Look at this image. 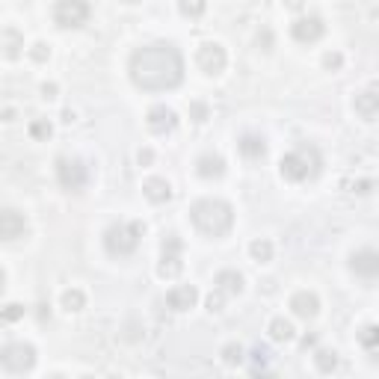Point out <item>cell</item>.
I'll list each match as a JSON object with an SVG mask.
<instances>
[{"instance_id":"3","label":"cell","mask_w":379,"mask_h":379,"mask_svg":"<svg viewBox=\"0 0 379 379\" xmlns=\"http://www.w3.org/2000/svg\"><path fill=\"white\" fill-rule=\"evenodd\" d=\"M281 175L288 178V181H314V178L320 175V169H323V157H320L317 146H308V142H302V146H296L293 151H288L281 157Z\"/></svg>"},{"instance_id":"28","label":"cell","mask_w":379,"mask_h":379,"mask_svg":"<svg viewBox=\"0 0 379 379\" xmlns=\"http://www.w3.org/2000/svg\"><path fill=\"white\" fill-rule=\"evenodd\" d=\"M222 362L225 364H240L243 362V347L240 343H229V347H222Z\"/></svg>"},{"instance_id":"20","label":"cell","mask_w":379,"mask_h":379,"mask_svg":"<svg viewBox=\"0 0 379 379\" xmlns=\"http://www.w3.org/2000/svg\"><path fill=\"white\" fill-rule=\"evenodd\" d=\"M217 288L222 293H240L243 291V276L237 270H219L217 272Z\"/></svg>"},{"instance_id":"8","label":"cell","mask_w":379,"mask_h":379,"mask_svg":"<svg viewBox=\"0 0 379 379\" xmlns=\"http://www.w3.org/2000/svg\"><path fill=\"white\" fill-rule=\"evenodd\" d=\"M196 63H199V68L205 71V75L217 77V75H222V71H225V65H229V54H225L222 45L205 42L199 47V54H196Z\"/></svg>"},{"instance_id":"39","label":"cell","mask_w":379,"mask_h":379,"mask_svg":"<svg viewBox=\"0 0 379 379\" xmlns=\"http://www.w3.org/2000/svg\"><path fill=\"white\" fill-rule=\"evenodd\" d=\"M314 343H317V335H305V338H302V347H305V350L314 347Z\"/></svg>"},{"instance_id":"7","label":"cell","mask_w":379,"mask_h":379,"mask_svg":"<svg viewBox=\"0 0 379 379\" xmlns=\"http://www.w3.org/2000/svg\"><path fill=\"white\" fill-rule=\"evenodd\" d=\"M0 362H3L6 371L24 373L36 364V350L30 347V343H6L3 353H0Z\"/></svg>"},{"instance_id":"9","label":"cell","mask_w":379,"mask_h":379,"mask_svg":"<svg viewBox=\"0 0 379 379\" xmlns=\"http://www.w3.org/2000/svg\"><path fill=\"white\" fill-rule=\"evenodd\" d=\"M323 33H326V24L320 15H302L291 24V36L302 45H311L317 39H323Z\"/></svg>"},{"instance_id":"16","label":"cell","mask_w":379,"mask_h":379,"mask_svg":"<svg viewBox=\"0 0 379 379\" xmlns=\"http://www.w3.org/2000/svg\"><path fill=\"white\" fill-rule=\"evenodd\" d=\"M353 110L359 113L362 118H373V116H379V92H359L353 98Z\"/></svg>"},{"instance_id":"4","label":"cell","mask_w":379,"mask_h":379,"mask_svg":"<svg viewBox=\"0 0 379 379\" xmlns=\"http://www.w3.org/2000/svg\"><path fill=\"white\" fill-rule=\"evenodd\" d=\"M142 234H146V225L142 222H116L104 231V249L116 258H125L130 252H137Z\"/></svg>"},{"instance_id":"35","label":"cell","mask_w":379,"mask_h":379,"mask_svg":"<svg viewBox=\"0 0 379 379\" xmlns=\"http://www.w3.org/2000/svg\"><path fill=\"white\" fill-rule=\"evenodd\" d=\"M323 65H326V68H332V71H338V68L343 65V56H341L338 51H332V54H326V56H323Z\"/></svg>"},{"instance_id":"19","label":"cell","mask_w":379,"mask_h":379,"mask_svg":"<svg viewBox=\"0 0 379 379\" xmlns=\"http://www.w3.org/2000/svg\"><path fill=\"white\" fill-rule=\"evenodd\" d=\"M359 343H362L364 353L371 355L373 362H379V323H373V326H364V329L359 332Z\"/></svg>"},{"instance_id":"21","label":"cell","mask_w":379,"mask_h":379,"mask_svg":"<svg viewBox=\"0 0 379 379\" xmlns=\"http://www.w3.org/2000/svg\"><path fill=\"white\" fill-rule=\"evenodd\" d=\"M181 270H184V264H181V255H178V252H163V255H160L157 272H160L163 279H175Z\"/></svg>"},{"instance_id":"17","label":"cell","mask_w":379,"mask_h":379,"mask_svg":"<svg viewBox=\"0 0 379 379\" xmlns=\"http://www.w3.org/2000/svg\"><path fill=\"white\" fill-rule=\"evenodd\" d=\"M237 148H240L243 157H249V160H261V157L267 154V139L258 137V134H246V137H240V142H237Z\"/></svg>"},{"instance_id":"38","label":"cell","mask_w":379,"mask_h":379,"mask_svg":"<svg viewBox=\"0 0 379 379\" xmlns=\"http://www.w3.org/2000/svg\"><path fill=\"white\" fill-rule=\"evenodd\" d=\"M151 160H154V154H151L148 148H146V151H139V163H146V166H148Z\"/></svg>"},{"instance_id":"40","label":"cell","mask_w":379,"mask_h":379,"mask_svg":"<svg viewBox=\"0 0 379 379\" xmlns=\"http://www.w3.org/2000/svg\"><path fill=\"white\" fill-rule=\"evenodd\" d=\"M288 6H291V9H296V6H302V0H288Z\"/></svg>"},{"instance_id":"13","label":"cell","mask_w":379,"mask_h":379,"mask_svg":"<svg viewBox=\"0 0 379 379\" xmlns=\"http://www.w3.org/2000/svg\"><path fill=\"white\" fill-rule=\"evenodd\" d=\"M196 302H199V291L193 284H178V288L166 293V305H169L172 311H190Z\"/></svg>"},{"instance_id":"5","label":"cell","mask_w":379,"mask_h":379,"mask_svg":"<svg viewBox=\"0 0 379 379\" xmlns=\"http://www.w3.org/2000/svg\"><path fill=\"white\" fill-rule=\"evenodd\" d=\"M89 3L86 0H56L54 3V21L56 27L63 30H75V27H83L89 21Z\"/></svg>"},{"instance_id":"22","label":"cell","mask_w":379,"mask_h":379,"mask_svg":"<svg viewBox=\"0 0 379 379\" xmlns=\"http://www.w3.org/2000/svg\"><path fill=\"white\" fill-rule=\"evenodd\" d=\"M270 338L272 341H291L293 338V323L291 320H284V317L270 320Z\"/></svg>"},{"instance_id":"11","label":"cell","mask_w":379,"mask_h":379,"mask_svg":"<svg viewBox=\"0 0 379 379\" xmlns=\"http://www.w3.org/2000/svg\"><path fill=\"white\" fill-rule=\"evenodd\" d=\"M24 234H27V219H24V213H18L15 208H6L3 213H0V237H3L6 243H12Z\"/></svg>"},{"instance_id":"23","label":"cell","mask_w":379,"mask_h":379,"mask_svg":"<svg viewBox=\"0 0 379 379\" xmlns=\"http://www.w3.org/2000/svg\"><path fill=\"white\" fill-rule=\"evenodd\" d=\"M249 252H252L258 264H267V261H272V243L267 237H258V240H252V246H249Z\"/></svg>"},{"instance_id":"14","label":"cell","mask_w":379,"mask_h":379,"mask_svg":"<svg viewBox=\"0 0 379 379\" xmlns=\"http://www.w3.org/2000/svg\"><path fill=\"white\" fill-rule=\"evenodd\" d=\"M291 308H293V314L296 317H314L317 311H320V300L311 293V291H296L293 296H291Z\"/></svg>"},{"instance_id":"18","label":"cell","mask_w":379,"mask_h":379,"mask_svg":"<svg viewBox=\"0 0 379 379\" xmlns=\"http://www.w3.org/2000/svg\"><path fill=\"white\" fill-rule=\"evenodd\" d=\"M196 172L201 178H222L225 175V160L219 157V154H201V157L196 160Z\"/></svg>"},{"instance_id":"12","label":"cell","mask_w":379,"mask_h":379,"mask_svg":"<svg viewBox=\"0 0 379 379\" xmlns=\"http://www.w3.org/2000/svg\"><path fill=\"white\" fill-rule=\"evenodd\" d=\"M146 122H148V127L154 130V134H160V137H163V134H172V130L178 127V116H175L172 107L157 104V107H151V110H148Z\"/></svg>"},{"instance_id":"29","label":"cell","mask_w":379,"mask_h":379,"mask_svg":"<svg viewBox=\"0 0 379 379\" xmlns=\"http://www.w3.org/2000/svg\"><path fill=\"white\" fill-rule=\"evenodd\" d=\"M51 122H47V118H36V122L30 125V137L33 139H47V137H51Z\"/></svg>"},{"instance_id":"25","label":"cell","mask_w":379,"mask_h":379,"mask_svg":"<svg viewBox=\"0 0 379 379\" xmlns=\"http://www.w3.org/2000/svg\"><path fill=\"white\" fill-rule=\"evenodd\" d=\"M178 9H181V15H187V18H201L208 9V0H178Z\"/></svg>"},{"instance_id":"32","label":"cell","mask_w":379,"mask_h":379,"mask_svg":"<svg viewBox=\"0 0 379 379\" xmlns=\"http://www.w3.org/2000/svg\"><path fill=\"white\" fill-rule=\"evenodd\" d=\"M18 317H24V305L9 302V305L3 308V320H6V323H12V320H18Z\"/></svg>"},{"instance_id":"41","label":"cell","mask_w":379,"mask_h":379,"mask_svg":"<svg viewBox=\"0 0 379 379\" xmlns=\"http://www.w3.org/2000/svg\"><path fill=\"white\" fill-rule=\"evenodd\" d=\"M125 3H137V0H125Z\"/></svg>"},{"instance_id":"24","label":"cell","mask_w":379,"mask_h":379,"mask_svg":"<svg viewBox=\"0 0 379 379\" xmlns=\"http://www.w3.org/2000/svg\"><path fill=\"white\" fill-rule=\"evenodd\" d=\"M83 305H86V293H83L80 288H68L63 293V308L65 311H80Z\"/></svg>"},{"instance_id":"10","label":"cell","mask_w":379,"mask_h":379,"mask_svg":"<svg viewBox=\"0 0 379 379\" xmlns=\"http://www.w3.org/2000/svg\"><path fill=\"white\" fill-rule=\"evenodd\" d=\"M350 270L362 279H376L379 276V252L376 249H359V252H353Z\"/></svg>"},{"instance_id":"26","label":"cell","mask_w":379,"mask_h":379,"mask_svg":"<svg viewBox=\"0 0 379 379\" xmlns=\"http://www.w3.org/2000/svg\"><path fill=\"white\" fill-rule=\"evenodd\" d=\"M314 362H317V367L323 373H332L338 367V353L335 350H317L314 353Z\"/></svg>"},{"instance_id":"37","label":"cell","mask_w":379,"mask_h":379,"mask_svg":"<svg viewBox=\"0 0 379 379\" xmlns=\"http://www.w3.org/2000/svg\"><path fill=\"white\" fill-rule=\"evenodd\" d=\"M42 95H45V98H54V95H56V83H45Z\"/></svg>"},{"instance_id":"34","label":"cell","mask_w":379,"mask_h":379,"mask_svg":"<svg viewBox=\"0 0 379 379\" xmlns=\"http://www.w3.org/2000/svg\"><path fill=\"white\" fill-rule=\"evenodd\" d=\"M252 359H255V373H258L261 367L267 364V359H270V350H267V347H255V350H252Z\"/></svg>"},{"instance_id":"1","label":"cell","mask_w":379,"mask_h":379,"mask_svg":"<svg viewBox=\"0 0 379 379\" xmlns=\"http://www.w3.org/2000/svg\"><path fill=\"white\" fill-rule=\"evenodd\" d=\"M130 80L142 92H166L184 80V56L172 42L142 45L130 54Z\"/></svg>"},{"instance_id":"36","label":"cell","mask_w":379,"mask_h":379,"mask_svg":"<svg viewBox=\"0 0 379 379\" xmlns=\"http://www.w3.org/2000/svg\"><path fill=\"white\" fill-rule=\"evenodd\" d=\"M222 300H225V293L217 288V293L208 296V308H210V311H222Z\"/></svg>"},{"instance_id":"33","label":"cell","mask_w":379,"mask_h":379,"mask_svg":"<svg viewBox=\"0 0 379 379\" xmlns=\"http://www.w3.org/2000/svg\"><path fill=\"white\" fill-rule=\"evenodd\" d=\"M30 56L36 59V63H45V59L51 56V47H47V45H42V42H39V45H33V47H30Z\"/></svg>"},{"instance_id":"6","label":"cell","mask_w":379,"mask_h":379,"mask_svg":"<svg viewBox=\"0 0 379 379\" xmlns=\"http://www.w3.org/2000/svg\"><path fill=\"white\" fill-rule=\"evenodd\" d=\"M56 181L63 190L80 193L89 181V172H86V166H83V160H77V157H59L56 160Z\"/></svg>"},{"instance_id":"31","label":"cell","mask_w":379,"mask_h":379,"mask_svg":"<svg viewBox=\"0 0 379 379\" xmlns=\"http://www.w3.org/2000/svg\"><path fill=\"white\" fill-rule=\"evenodd\" d=\"M190 118H193V122H205V118H208V107L201 104V101H193V104H190Z\"/></svg>"},{"instance_id":"2","label":"cell","mask_w":379,"mask_h":379,"mask_svg":"<svg viewBox=\"0 0 379 379\" xmlns=\"http://www.w3.org/2000/svg\"><path fill=\"white\" fill-rule=\"evenodd\" d=\"M190 219H193V225L201 234L222 237V234H229L234 225V208L222 199H199L196 205L190 208Z\"/></svg>"},{"instance_id":"27","label":"cell","mask_w":379,"mask_h":379,"mask_svg":"<svg viewBox=\"0 0 379 379\" xmlns=\"http://www.w3.org/2000/svg\"><path fill=\"white\" fill-rule=\"evenodd\" d=\"M3 47H6V56L15 59L21 54V47H24V39H21L15 30H3Z\"/></svg>"},{"instance_id":"30","label":"cell","mask_w":379,"mask_h":379,"mask_svg":"<svg viewBox=\"0 0 379 379\" xmlns=\"http://www.w3.org/2000/svg\"><path fill=\"white\" fill-rule=\"evenodd\" d=\"M160 249H163V252H178V255H181V237H178V234H166Z\"/></svg>"},{"instance_id":"15","label":"cell","mask_w":379,"mask_h":379,"mask_svg":"<svg viewBox=\"0 0 379 379\" xmlns=\"http://www.w3.org/2000/svg\"><path fill=\"white\" fill-rule=\"evenodd\" d=\"M142 193H146V199H151L154 205H163V201L172 199V187L166 178H148V181L142 184Z\"/></svg>"}]
</instances>
